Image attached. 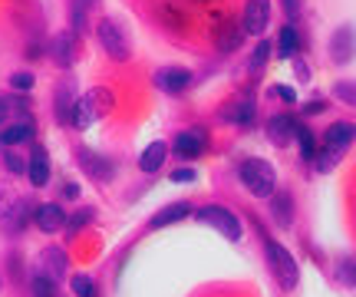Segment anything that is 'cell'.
<instances>
[{
  "mask_svg": "<svg viewBox=\"0 0 356 297\" xmlns=\"http://www.w3.org/2000/svg\"><path fill=\"white\" fill-rule=\"evenodd\" d=\"M238 175H241L244 188L254 195V198H270L274 188H277V172L267 159H257V155H248L241 166H238Z\"/></svg>",
  "mask_w": 356,
  "mask_h": 297,
  "instance_id": "cell-1",
  "label": "cell"
},
{
  "mask_svg": "<svg viewBox=\"0 0 356 297\" xmlns=\"http://www.w3.org/2000/svg\"><path fill=\"white\" fill-rule=\"evenodd\" d=\"M356 143V126L353 122H333L330 129L323 132V149L320 155H314V162H317L320 172H330L337 166V159Z\"/></svg>",
  "mask_w": 356,
  "mask_h": 297,
  "instance_id": "cell-2",
  "label": "cell"
},
{
  "mask_svg": "<svg viewBox=\"0 0 356 297\" xmlns=\"http://www.w3.org/2000/svg\"><path fill=\"white\" fill-rule=\"evenodd\" d=\"M113 103H115L113 93L96 86V90H89L86 96H79L76 103H73V119H70V122H73L76 129H89L92 122H99V119L113 109Z\"/></svg>",
  "mask_w": 356,
  "mask_h": 297,
  "instance_id": "cell-3",
  "label": "cell"
},
{
  "mask_svg": "<svg viewBox=\"0 0 356 297\" xmlns=\"http://www.w3.org/2000/svg\"><path fill=\"white\" fill-rule=\"evenodd\" d=\"M264 248H267V261H270V271H274V278H277V284L284 287V291H297L300 271H297V261H293V255L284 245L270 241V238H267Z\"/></svg>",
  "mask_w": 356,
  "mask_h": 297,
  "instance_id": "cell-4",
  "label": "cell"
},
{
  "mask_svg": "<svg viewBox=\"0 0 356 297\" xmlns=\"http://www.w3.org/2000/svg\"><path fill=\"white\" fill-rule=\"evenodd\" d=\"M195 215H198V221H202V225H208V228L221 232L228 241H241V221L234 218L225 205H204V208H198Z\"/></svg>",
  "mask_w": 356,
  "mask_h": 297,
  "instance_id": "cell-5",
  "label": "cell"
},
{
  "mask_svg": "<svg viewBox=\"0 0 356 297\" xmlns=\"http://www.w3.org/2000/svg\"><path fill=\"white\" fill-rule=\"evenodd\" d=\"M96 33H99V43H102V50L113 56L115 63H126L129 60V37H126V30L115 24V20H102L99 26H96Z\"/></svg>",
  "mask_w": 356,
  "mask_h": 297,
  "instance_id": "cell-6",
  "label": "cell"
},
{
  "mask_svg": "<svg viewBox=\"0 0 356 297\" xmlns=\"http://www.w3.org/2000/svg\"><path fill=\"white\" fill-rule=\"evenodd\" d=\"M356 56V30L350 24L346 26H337V33L330 37V60L337 66L350 63Z\"/></svg>",
  "mask_w": 356,
  "mask_h": 297,
  "instance_id": "cell-7",
  "label": "cell"
},
{
  "mask_svg": "<svg viewBox=\"0 0 356 297\" xmlns=\"http://www.w3.org/2000/svg\"><path fill=\"white\" fill-rule=\"evenodd\" d=\"M76 159H79V168H83V172H86L92 182H109L115 175L113 159H102V155L89 152V149H79Z\"/></svg>",
  "mask_w": 356,
  "mask_h": 297,
  "instance_id": "cell-8",
  "label": "cell"
},
{
  "mask_svg": "<svg viewBox=\"0 0 356 297\" xmlns=\"http://www.w3.org/2000/svg\"><path fill=\"white\" fill-rule=\"evenodd\" d=\"M204 145H208L204 129H185V132H178L175 136L172 149H175L178 159H198V155L204 152Z\"/></svg>",
  "mask_w": 356,
  "mask_h": 297,
  "instance_id": "cell-9",
  "label": "cell"
},
{
  "mask_svg": "<svg viewBox=\"0 0 356 297\" xmlns=\"http://www.w3.org/2000/svg\"><path fill=\"white\" fill-rule=\"evenodd\" d=\"M270 24V0H248L244 7V30L248 33H264Z\"/></svg>",
  "mask_w": 356,
  "mask_h": 297,
  "instance_id": "cell-10",
  "label": "cell"
},
{
  "mask_svg": "<svg viewBox=\"0 0 356 297\" xmlns=\"http://www.w3.org/2000/svg\"><path fill=\"white\" fill-rule=\"evenodd\" d=\"M33 221H37L40 232L53 234V232H60V228L66 225V211L56 205V202H47V205H40L37 211H33Z\"/></svg>",
  "mask_w": 356,
  "mask_h": 297,
  "instance_id": "cell-11",
  "label": "cell"
},
{
  "mask_svg": "<svg viewBox=\"0 0 356 297\" xmlns=\"http://www.w3.org/2000/svg\"><path fill=\"white\" fill-rule=\"evenodd\" d=\"M40 274H47L53 284H60L66 274V264H70V258H66V251H60V248H47L43 255H40Z\"/></svg>",
  "mask_w": 356,
  "mask_h": 297,
  "instance_id": "cell-12",
  "label": "cell"
},
{
  "mask_svg": "<svg viewBox=\"0 0 356 297\" xmlns=\"http://www.w3.org/2000/svg\"><path fill=\"white\" fill-rule=\"evenodd\" d=\"M188 83H191V73L181 70V66H168V70H159V73H155V86L165 90V93L188 90Z\"/></svg>",
  "mask_w": 356,
  "mask_h": 297,
  "instance_id": "cell-13",
  "label": "cell"
},
{
  "mask_svg": "<svg viewBox=\"0 0 356 297\" xmlns=\"http://www.w3.org/2000/svg\"><path fill=\"white\" fill-rule=\"evenodd\" d=\"M26 175L33 182V188H43L50 182V159H47V149L43 145H33V155L26 162Z\"/></svg>",
  "mask_w": 356,
  "mask_h": 297,
  "instance_id": "cell-14",
  "label": "cell"
},
{
  "mask_svg": "<svg viewBox=\"0 0 356 297\" xmlns=\"http://www.w3.org/2000/svg\"><path fill=\"white\" fill-rule=\"evenodd\" d=\"M168 152H172V145L162 143V139H159V143H152V145H145V152L139 155V168H142V172H149V175H152V172H159V168L165 166Z\"/></svg>",
  "mask_w": 356,
  "mask_h": 297,
  "instance_id": "cell-15",
  "label": "cell"
},
{
  "mask_svg": "<svg viewBox=\"0 0 356 297\" xmlns=\"http://www.w3.org/2000/svg\"><path fill=\"white\" fill-rule=\"evenodd\" d=\"M270 215H274V221H277L280 228H291L293 225V198L291 195L274 188V195H270Z\"/></svg>",
  "mask_w": 356,
  "mask_h": 297,
  "instance_id": "cell-16",
  "label": "cell"
},
{
  "mask_svg": "<svg viewBox=\"0 0 356 297\" xmlns=\"http://www.w3.org/2000/svg\"><path fill=\"white\" fill-rule=\"evenodd\" d=\"M188 215H191V205H188V202H175V205L162 208L159 215H152L149 228H152V232H159V228H165V225H175V221L188 218Z\"/></svg>",
  "mask_w": 356,
  "mask_h": 297,
  "instance_id": "cell-17",
  "label": "cell"
},
{
  "mask_svg": "<svg viewBox=\"0 0 356 297\" xmlns=\"http://www.w3.org/2000/svg\"><path fill=\"white\" fill-rule=\"evenodd\" d=\"M33 136V119H20V122H7L0 126V145H17Z\"/></svg>",
  "mask_w": 356,
  "mask_h": 297,
  "instance_id": "cell-18",
  "label": "cell"
},
{
  "mask_svg": "<svg viewBox=\"0 0 356 297\" xmlns=\"http://www.w3.org/2000/svg\"><path fill=\"white\" fill-rule=\"evenodd\" d=\"M50 53H53V60H56L60 66L73 63V56H76V40H73V33H60V37H53Z\"/></svg>",
  "mask_w": 356,
  "mask_h": 297,
  "instance_id": "cell-19",
  "label": "cell"
},
{
  "mask_svg": "<svg viewBox=\"0 0 356 297\" xmlns=\"http://www.w3.org/2000/svg\"><path fill=\"white\" fill-rule=\"evenodd\" d=\"M267 139L274 145H287L293 139V119L291 116H274L267 122Z\"/></svg>",
  "mask_w": 356,
  "mask_h": 297,
  "instance_id": "cell-20",
  "label": "cell"
},
{
  "mask_svg": "<svg viewBox=\"0 0 356 297\" xmlns=\"http://www.w3.org/2000/svg\"><path fill=\"white\" fill-rule=\"evenodd\" d=\"M17 205H20V195H17V188H13L10 182H0V218L10 221V215L17 211Z\"/></svg>",
  "mask_w": 356,
  "mask_h": 297,
  "instance_id": "cell-21",
  "label": "cell"
},
{
  "mask_svg": "<svg viewBox=\"0 0 356 297\" xmlns=\"http://www.w3.org/2000/svg\"><path fill=\"white\" fill-rule=\"evenodd\" d=\"M56 119L60 122H70L73 119V86L63 83L60 90H56Z\"/></svg>",
  "mask_w": 356,
  "mask_h": 297,
  "instance_id": "cell-22",
  "label": "cell"
},
{
  "mask_svg": "<svg viewBox=\"0 0 356 297\" xmlns=\"http://www.w3.org/2000/svg\"><path fill=\"white\" fill-rule=\"evenodd\" d=\"M293 139L300 143V152H304L307 162H314V155H317V143H314V132L307 129L304 122H293Z\"/></svg>",
  "mask_w": 356,
  "mask_h": 297,
  "instance_id": "cell-23",
  "label": "cell"
},
{
  "mask_svg": "<svg viewBox=\"0 0 356 297\" xmlns=\"http://www.w3.org/2000/svg\"><path fill=\"white\" fill-rule=\"evenodd\" d=\"M225 119H228V122H238V126H248V122L254 119V103L244 99V103L228 106V109H225Z\"/></svg>",
  "mask_w": 356,
  "mask_h": 297,
  "instance_id": "cell-24",
  "label": "cell"
},
{
  "mask_svg": "<svg viewBox=\"0 0 356 297\" xmlns=\"http://www.w3.org/2000/svg\"><path fill=\"white\" fill-rule=\"evenodd\" d=\"M277 50H280V56H293V53H297V26L293 24H287L284 30H280Z\"/></svg>",
  "mask_w": 356,
  "mask_h": 297,
  "instance_id": "cell-25",
  "label": "cell"
},
{
  "mask_svg": "<svg viewBox=\"0 0 356 297\" xmlns=\"http://www.w3.org/2000/svg\"><path fill=\"white\" fill-rule=\"evenodd\" d=\"M70 287H73L76 297H96V284H92L89 274H73V278H70Z\"/></svg>",
  "mask_w": 356,
  "mask_h": 297,
  "instance_id": "cell-26",
  "label": "cell"
},
{
  "mask_svg": "<svg viewBox=\"0 0 356 297\" xmlns=\"http://www.w3.org/2000/svg\"><path fill=\"white\" fill-rule=\"evenodd\" d=\"M333 96L346 106H356V79H340V83L333 86Z\"/></svg>",
  "mask_w": 356,
  "mask_h": 297,
  "instance_id": "cell-27",
  "label": "cell"
},
{
  "mask_svg": "<svg viewBox=\"0 0 356 297\" xmlns=\"http://www.w3.org/2000/svg\"><path fill=\"white\" fill-rule=\"evenodd\" d=\"M30 291H33V297H56V284H53L47 274H37L30 281Z\"/></svg>",
  "mask_w": 356,
  "mask_h": 297,
  "instance_id": "cell-28",
  "label": "cell"
},
{
  "mask_svg": "<svg viewBox=\"0 0 356 297\" xmlns=\"http://www.w3.org/2000/svg\"><path fill=\"white\" fill-rule=\"evenodd\" d=\"M86 10H89V0H73V37L86 30Z\"/></svg>",
  "mask_w": 356,
  "mask_h": 297,
  "instance_id": "cell-29",
  "label": "cell"
},
{
  "mask_svg": "<svg viewBox=\"0 0 356 297\" xmlns=\"http://www.w3.org/2000/svg\"><path fill=\"white\" fill-rule=\"evenodd\" d=\"M89 221H92V208H83V211H76L73 218L66 221V228H70V234H76L83 225H89Z\"/></svg>",
  "mask_w": 356,
  "mask_h": 297,
  "instance_id": "cell-30",
  "label": "cell"
},
{
  "mask_svg": "<svg viewBox=\"0 0 356 297\" xmlns=\"http://www.w3.org/2000/svg\"><path fill=\"white\" fill-rule=\"evenodd\" d=\"M10 86H13L17 93L33 90V73H13V77H10Z\"/></svg>",
  "mask_w": 356,
  "mask_h": 297,
  "instance_id": "cell-31",
  "label": "cell"
},
{
  "mask_svg": "<svg viewBox=\"0 0 356 297\" xmlns=\"http://www.w3.org/2000/svg\"><path fill=\"white\" fill-rule=\"evenodd\" d=\"M267 56H270V43H257V50H254V56H251V70H261V66L267 63Z\"/></svg>",
  "mask_w": 356,
  "mask_h": 297,
  "instance_id": "cell-32",
  "label": "cell"
},
{
  "mask_svg": "<svg viewBox=\"0 0 356 297\" xmlns=\"http://www.w3.org/2000/svg\"><path fill=\"white\" fill-rule=\"evenodd\" d=\"M3 166L10 168L13 175H20V172H26V166H24V159H20V155H17V152H3Z\"/></svg>",
  "mask_w": 356,
  "mask_h": 297,
  "instance_id": "cell-33",
  "label": "cell"
},
{
  "mask_svg": "<svg viewBox=\"0 0 356 297\" xmlns=\"http://www.w3.org/2000/svg\"><path fill=\"white\" fill-rule=\"evenodd\" d=\"M340 281L356 284V261H343V264H340Z\"/></svg>",
  "mask_w": 356,
  "mask_h": 297,
  "instance_id": "cell-34",
  "label": "cell"
},
{
  "mask_svg": "<svg viewBox=\"0 0 356 297\" xmlns=\"http://www.w3.org/2000/svg\"><path fill=\"white\" fill-rule=\"evenodd\" d=\"M195 179H198L195 168H175V172H172V182H195Z\"/></svg>",
  "mask_w": 356,
  "mask_h": 297,
  "instance_id": "cell-35",
  "label": "cell"
},
{
  "mask_svg": "<svg viewBox=\"0 0 356 297\" xmlns=\"http://www.w3.org/2000/svg\"><path fill=\"white\" fill-rule=\"evenodd\" d=\"M320 109H327V103H323V99H310V103L304 106V113H307V116H317Z\"/></svg>",
  "mask_w": 356,
  "mask_h": 297,
  "instance_id": "cell-36",
  "label": "cell"
},
{
  "mask_svg": "<svg viewBox=\"0 0 356 297\" xmlns=\"http://www.w3.org/2000/svg\"><path fill=\"white\" fill-rule=\"evenodd\" d=\"M7 116H10V103H7V99L0 96V126L7 122Z\"/></svg>",
  "mask_w": 356,
  "mask_h": 297,
  "instance_id": "cell-37",
  "label": "cell"
},
{
  "mask_svg": "<svg viewBox=\"0 0 356 297\" xmlns=\"http://www.w3.org/2000/svg\"><path fill=\"white\" fill-rule=\"evenodd\" d=\"M277 96H284L287 103H293V99H297V93H293V90H287V86H277Z\"/></svg>",
  "mask_w": 356,
  "mask_h": 297,
  "instance_id": "cell-38",
  "label": "cell"
},
{
  "mask_svg": "<svg viewBox=\"0 0 356 297\" xmlns=\"http://www.w3.org/2000/svg\"><path fill=\"white\" fill-rule=\"evenodd\" d=\"M89 3H92V0H89Z\"/></svg>",
  "mask_w": 356,
  "mask_h": 297,
  "instance_id": "cell-39",
  "label": "cell"
}]
</instances>
